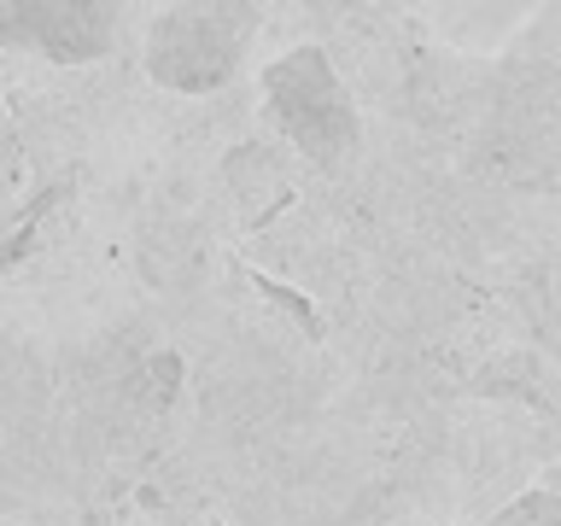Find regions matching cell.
<instances>
[{"label":"cell","instance_id":"cell-3","mask_svg":"<svg viewBox=\"0 0 561 526\" xmlns=\"http://www.w3.org/2000/svg\"><path fill=\"white\" fill-rule=\"evenodd\" d=\"M0 35L47 65H94L117 42V7L94 0H0Z\"/></svg>","mask_w":561,"mask_h":526},{"label":"cell","instance_id":"cell-5","mask_svg":"<svg viewBox=\"0 0 561 526\" xmlns=\"http://www.w3.org/2000/svg\"><path fill=\"white\" fill-rule=\"evenodd\" d=\"M245 281H252V287H257L263 298H270V305H275L280 316H293V322H298V333H305L310 345H322V340H328V322H322V310H316V305H310V298L298 293V287H280L275 275H257V270L245 275Z\"/></svg>","mask_w":561,"mask_h":526},{"label":"cell","instance_id":"cell-4","mask_svg":"<svg viewBox=\"0 0 561 526\" xmlns=\"http://www.w3.org/2000/svg\"><path fill=\"white\" fill-rule=\"evenodd\" d=\"M468 526H561V491H550V485H526L515 503H503L497 515L468 521Z\"/></svg>","mask_w":561,"mask_h":526},{"label":"cell","instance_id":"cell-2","mask_svg":"<svg viewBox=\"0 0 561 526\" xmlns=\"http://www.w3.org/2000/svg\"><path fill=\"white\" fill-rule=\"evenodd\" d=\"M252 35H257V7H228V0L164 7L147 30L140 70L170 94H217L245 65Z\"/></svg>","mask_w":561,"mask_h":526},{"label":"cell","instance_id":"cell-1","mask_svg":"<svg viewBox=\"0 0 561 526\" xmlns=\"http://www.w3.org/2000/svg\"><path fill=\"white\" fill-rule=\"evenodd\" d=\"M257 88H263V117H270L280 129V140H287L293 152H305L310 164L333 170L363 147L357 100H351L340 65L328 59V47H316V42L287 47L280 59H270L257 70Z\"/></svg>","mask_w":561,"mask_h":526}]
</instances>
